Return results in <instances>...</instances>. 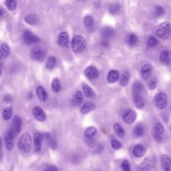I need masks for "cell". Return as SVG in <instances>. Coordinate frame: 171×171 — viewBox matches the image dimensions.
Segmentation results:
<instances>
[{
	"label": "cell",
	"instance_id": "74e56055",
	"mask_svg": "<svg viewBox=\"0 0 171 171\" xmlns=\"http://www.w3.org/2000/svg\"><path fill=\"white\" fill-rule=\"evenodd\" d=\"M0 50H1L2 53H3V59H5V58H7L9 55L10 49H9V46L7 44H2L1 46H0Z\"/></svg>",
	"mask_w": 171,
	"mask_h": 171
},
{
	"label": "cell",
	"instance_id": "ab89813d",
	"mask_svg": "<svg viewBox=\"0 0 171 171\" xmlns=\"http://www.w3.org/2000/svg\"><path fill=\"white\" fill-rule=\"evenodd\" d=\"M158 44H159L158 39L154 36H150L147 41V46L149 48H154L158 45Z\"/></svg>",
	"mask_w": 171,
	"mask_h": 171
},
{
	"label": "cell",
	"instance_id": "f5cc1de1",
	"mask_svg": "<svg viewBox=\"0 0 171 171\" xmlns=\"http://www.w3.org/2000/svg\"><path fill=\"white\" fill-rule=\"evenodd\" d=\"M3 59V53H2V52H1V50H0V59Z\"/></svg>",
	"mask_w": 171,
	"mask_h": 171
},
{
	"label": "cell",
	"instance_id": "7c38bea8",
	"mask_svg": "<svg viewBox=\"0 0 171 171\" xmlns=\"http://www.w3.org/2000/svg\"><path fill=\"white\" fill-rule=\"evenodd\" d=\"M14 135L9 130L4 136V142H5L6 149L9 151L12 150L13 148H14Z\"/></svg>",
	"mask_w": 171,
	"mask_h": 171
},
{
	"label": "cell",
	"instance_id": "3957f363",
	"mask_svg": "<svg viewBox=\"0 0 171 171\" xmlns=\"http://www.w3.org/2000/svg\"><path fill=\"white\" fill-rule=\"evenodd\" d=\"M156 34L158 37L163 39L168 38L171 34V24L169 22L162 23L157 29Z\"/></svg>",
	"mask_w": 171,
	"mask_h": 171
},
{
	"label": "cell",
	"instance_id": "f546056e",
	"mask_svg": "<svg viewBox=\"0 0 171 171\" xmlns=\"http://www.w3.org/2000/svg\"><path fill=\"white\" fill-rule=\"evenodd\" d=\"M134 133L135 134V136L137 137H141V136L144 135L145 134V128H144V125L142 124H138L134 128Z\"/></svg>",
	"mask_w": 171,
	"mask_h": 171
},
{
	"label": "cell",
	"instance_id": "d6986e66",
	"mask_svg": "<svg viewBox=\"0 0 171 171\" xmlns=\"http://www.w3.org/2000/svg\"><path fill=\"white\" fill-rule=\"evenodd\" d=\"M33 142H34V148L36 152H39L41 150L42 142H43V135L40 133H35L33 135Z\"/></svg>",
	"mask_w": 171,
	"mask_h": 171
},
{
	"label": "cell",
	"instance_id": "603a6c76",
	"mask_svg": "<svg viewBox=\"0 0 171 171\" xmlns=\"http://www.w3.org/2000/svg\"><path fill=\"white\" fill-rule=\"evenodd\" d=\"M134 101L138 109H143L145 107V99L142 95H134Z\"/></svg>",
	"mask_w": 171,
	"mask_h": 171
},
{
	"label": "cell",
	"instance_id": "db71d44e",
	"mask_svg": "<svg viewBox=\"0 0 171 171\" xmlns=\"http://www.w3.org/2000/svg\"><path fill=\"white\" fill-rule=\"evenodd\" d=\"M1 74H2V71H1V69H0V75H1Z\"/></svg>",
	"mask_w": 171,
	"mask_h": 171
},
{
	"label": "cell",
	"instance_id": "bcb514c9",
	"mask_svg": "<svg viewBox=\"0 0 171 171\" xmlns=\"http://www.w3.org/2000/svg\"><path fill=\"white\" fill-rule=\"evenodd\" d=\"M121 168L123 169V171H131L130 170V163L128 160H124L122 162V165H121Z\"/></svg>",
	"mask_w": 171,
	"mask_h": 171
},
{
	"label": "cell",
	"instance_id": "ffe728a7",
	"mask_svg": "<svg viewBox=\"0 0 171 171\" xmlns=\"http://www.w3.org/2000/svg\"><path fill=\"white\" fill-rule=\"evenodd\" d=\"M36 93H37V96H38V99L42 102H45L48 99V93L46 92L43 86H38L37 89H36Z\"/></svg>",
	"mask_w": 171,
	"mask_h": 171
},
{
	"label": "cell",
	"instance_id": "f907efd6",
	"mask_svg": "<svg viewBox=\"0 0 171 171\" xmlns=\"http://www.w3.org/2000/svg\"><path fill=\"white\" fill-rule=\"evenodd\" d=\"M4 100L6 101V102H11V101H12V98L10 97L9 95H6V96L4 97Z\"/></svg>",
	"mask_w": 171,
	"mask_h": 171
},
{
	"label": "cell",
	"instance_id": "5b68a950",
	"mask_svg": "<svg viewBox=\"0 0 171 171\" xmlns=\"http://www.w3.org/2000/svg\"><path fill=\"white\" fill-rule=\"evenodd\" d=\"M97 134V130L95 127H89L84 132V137L87 145L89 146H94L95 145V137Z\"/></svg>",
	"mask_w": 171,
	"mask_h": 171
},
{
	"label": "cell",
	"instance_id": "d6a6232c",
	"mask_svg": "<svg viewBox=\"0 0 171 171\" xmlns=\"http://www.w3.org/2000/svg\"><path fill=\"white\" fill-rule=\"evenodd\" d=\"M56 65V59L55 57L50 56L49 57V59H47V62H46V68L48 69H53Z\"/></svg>",
	"mask_w": 171,
	"mask_h": 171
},
{
	"label": "cell",
	"instance_id": "9c48e42d",
	"mask_svg": "<svg viewBox=\"0 0 171 171\" xmlns=\"http://www.w3.org/2000/svg\"><path fill=\"white\" fill-rule=\"evenodd\" d=\"M21 129H22V119H21L20 117H18V115H16L14 117V119H13L12 127L10 129V131L12 132V134L15 137L20 132Z\"/></svg>",
	"mask_w": 171,
	"mask_h": 171
},
{
	"label": "cell",
	"instance_id": "9a60e30c",
	"mask_svg": "<svg viewBox=\"0 0 171 171\" xmlns=\"http://www.w3.org/2000/svg\"><path fill=\"white\" fill-rule=\"evenodd\" d=\"M69 42V36L66 32H62L59 33L58 37V44L61 47H66Z\"/></svg>",
	"mask_w": 171,
	"mask_h": 171
},
{
	"label": "cell",
	"instance_id": "f1b7e54d",
	"mask_svg": "<svg viewBox=\"0 0 171 171\" xmlns=\"http://www.w3.org/2000/svg\"><path fill=\"white\" fill-rule=\"evenodd\" d=\"M84 24L85 25V27L88 29H92L93 27H94V24H95V21H94V18L91 16H85L84 18Z\"/></svg>",
	"mask_w": 171,
	"mask_h": 171
},
{
	"label": "cell",
	"instance_id": "7dc6e473",
	"mask_svg": "<svg viewBox=\"0 0 171 171\" xmlns=\"http://www.w3.org/2000/svg\"><path fill=\"white\" fill-rule=\"evenodd\" d=\"M58 168H57L55 165H47L45 168V169L43 171H58Z\"/></svg>",
	"mask_w": 171,
	"mask_h": 171
},
{
	"label": "cell",
	"instance_id": "6da1fadb",
	"mask_svg": "<svg viewBox=\"0 0 171 171\" xmlns=\"http://www.w3.org/2000/svg\"><path fill=\"white\" fill-rule=\"evenodd\" d=\"M18 148L19 150L24 153L30 152L31 148H32V139H31L29 133L25 132V133L22 134V135L18 139Z\"/></svg>",
	"mask_w": 171,
	"mask_h": 171
},
{
	"label": "cell",
	"instance_id": "836d02e7",
	"mask_svg": "<svg viewBox=\"0 0 171 171\" xmlns=\"http://www.w3.org/2000/svg\"><path fill=\"white\" fill-rule=\"evenodd\" d=\"M114 130H115V134H116L119 137H123V136L124 135V134H125L124 129H123V127L121 126L119 124H118V123L115 124V125H114Z\"/></svg>",
	"mask_w": 171,
	"mask_h": 171
},
{
	"label": "cell",
	"instance_id": "8d00e7d4",
	"mask_svg": "<svg viewBox=\"0 0 171 171\" xmlns=\"http://www.w3.org/2000/svg\"><path fill=\"white\" fill-rule=\"evenodd\" d=\"M13 115V108L12 107H8L3 111V117L5 120H9L12 118Z\"/></svg>",
	"mask_w": 171,
	"mask_h": 171
},
{
	"label": "cell",
	"instance_id": "484cf974",
	"mask_svg": "<svg viewBox=\"0 0 171 171\" xmlns=\"http://www.w3.org/2000/svg\"><path fill=\"white\" fill-rule=\"evenodd\" d=\"M144 89V86L140 82H135L133 85V94L134 95H141V93Z\"/></svg>",
	"mask_w": 171,
	"mask_h": 171
},
{
	"label": "cell",
	"instance_id": "11a10c76",
	"mask_svg": "<svg viewBox=\"0 0 171 171\" xmlns=\"http://www.w3.org/2000/svg\"><path fill=\"white\" fill-rule=\"evenodd\" d=\"M170 130H171V127H170Z\"/></svg>",
	"mask_w": 171,
	"mask_h": 171
},
{
	"label": "cell",
	"instance_id": "816d5d0a",
	"mask_svg": "<svg viewBox=\"0 0 171 171\" xmlns=\"http://www.w3.org/2000/svg\"><path fill=\"white\" fill-rule=\"evenodd\" d=\"M3 14V10L0 8V17H2Z\"/></svg>",
	"mask_w": 171,
	"mask_h": 171
},
{
	"label": "cell",
	"instance_id": "8fae6325",
	"mask_svg": "<svg viewBox=\"0 0 171 171\" xmlns=\"http://www.w3.org/2000/svg\"><path fill=\"white\" fill-rule=\"evenodd\" d=\"M84 74H85L88 79L91 80H96L99 78V70L95 68V66H89L84 71Z\"/></svg>",
	"mask_w": 171,
	"mask_h": 171
},
{
	"label": "cell",
	"instance_id": "44dd1931",
	"mask_svg": "<svg viewBox=\"0 0 171 171\" xmlns=\"http://www.w3.org/2000/svg\"><path fill=\"white\" fill-rule=\"evenodd\" d=\"M146 150L144 145H135L133 149V154L137 158H140L143 157L145 154Z\"/></svg>",
	"mask_w": 171,
	"mask_h": 171
},
{
	"label": "cell",
	"instance_id": "f6af8a7d",
	"mask_svg": "<svg viewBox=\"0 0 171 171\" xmlns=\"http://www.w3.org/2000/svg\"><path fill=\"white\" fill-rule=\"evenodd\" d=\"M165 14V9L161 6H156L155 8V15L156 17H161Z\"/></svg>",
	"mask_w": 171,
	"mask_h": 171
},
{
	"label": "cell",
	"instance_id": "4316f807",
	"mask_svg": "<svg viewBox=\"0 0 171 171\" xmlns=\"http://www.w3.org/2000/svg\"><path fill=\"white\" fill-rule=\"evenodd\" d=\"M24 20L30 25H34L38 22V18L35 14H29L24 18Z\"/></svg>",
	"mask_w": 171,
	"mask_h": 171
},
{
	"label": "cell",
	"instance_id": "4fadbf2b",
	"mask_svg": "<svg viewBox=\"0 0 171 171\" xmlns=\"http://www.w3.org/2000/svg\"><path fill=\"white\" fill-rule=\"evenodd\" d=\"M33 114L34 118L38 121L43 122V121H45L46 119V115H45V111L40 107H34L33 109Z\"/></svg>",
	"mask_w": 171,
	"mask_h": 171
},
{
	"label": "cell",
	"instance_id": "4dcf8cb0",
	"mask_svg": "<svg viewBox=\"0 0 171 171\" xmlns=\"http://www.w3.org/2000/svg\"><path fill=\"white\" fill-rule=\"evenodd\" d=\"M83 90H84V95H85L86 97L88 98H95V94L94 90L89 87V86L84 85L83 86Z\"/></svg>",
	"mask_w": 171,
	"mask_h": 171
},
{
	"label": "cell",
	"instance_id": "e0dca14e",
	"mask_svg": "<svg viewBox=\"0 0 171 171\" xmlns=\"http://www.w3.org/2000/svg\"><path fill=\"white\" fill-rule=\"evenodd\" d=\"M161 164L164 171H171V158L169 155L163 154L161 156Z\"/></svg>",
	"mask_w": 171,
	"mask_h": 171
},
{
	"label": "cell",
	"instance_id": "277c9868",
	"mask_svg": "<svg viewBox=\"0 0 171 171\" xmlns=\"http://www.w3.org/2000/svg\"><path fill=\"white\" fill-rule=\"evenodd\" d=\"M46 51L42 47H34L31 50V58L35 61L42 62L46 57Z\"/></svg>",
	"mask_w": 171,
	"mask_h": 171
},
{
	"label": "cell",
	"instance_id": "e575fe53",
	"mask_svg": "<svg viewBox=\"0 0 171 171\" xmlns=\"http://www.w3.org/2000/svg\"><path fill=\"white\" fill-rule=\"evenodd\" d=\"M130 80V74L129 72H124L120 79V84L122 86H126Z\"/></svg>",
	"mask_w": 171,
	"mask_h": 171
},
{
	"label": "cell",
	"instance_id": "7402d4cb",
	"mask_svg": "<svg viewBox=\"0 0 171 171\" xmlns=\"http://www.w3.org/2000/svg\"><path fill=\"white\" fill-rule=\"evenodd\" d=\"M119 71L113 69V70L109 71L108 77H107V80H108V82L110 83V84H113V83L117 82L119 80Z\"/></svg>",
	"mask_w": 171,
	"mask_h": 171
},
{
	"label": "cell",
	"instance_id": "c3c4849f",
	"mask_svg": "<svg viewBox=\"0 0 171 171\" xmlns=\"http://www.w3.org/2000/svg\"><path fill=\"white\" fill-rule=\"evenodd\" d=\"M102 45H103V47L104 48H107L109 46V40H107L106 38H103V41H102Z\"/></svg>",
	"mask_w": 171,
	"mask_h": 171
},
{
	"label": "cell",
	"instance_id": "60d3db41",
	"mask_svg": "<svg viewBox=\"0 0 171 171\" xmlns=\"http://www.w3.org/2000/svg\"><path fill=\"white\" fill-rule=\"evenodd\" d=\"M5 5H6L7 9L10 11H14L17 8V3L14 0H8L5 2Z\"/></svg>",
	"mask_w": 171,
	"mask_h": 171
},
{
	"label": "cell",
	"instance_id": "52a82bcc",
	"mask_svg": "<svg viewBox=\"0 0 171 171\" xmlns=\"http://www.w3.org/2000/svg\"><path fill=\"white\" fill-rule=\"evenodd\" d=\"M23 40H24V44L28 45H32L37 44L39 41V38L38 36L34 35L29 30H26L23 34Z\"/></svg>",
	"mask_w": 171,
	"mask_h": 171
},
{
	"label": "cell",
	"instance_id": "7bdbcfd3",
	"mask_svg": "<svg viewBox=\"0 0 171 171\" xmlns=\"http://www.w3.org/2000/svg\"><path fill=\"white\" fill-rule=\"evenodd\" d=\"M111 146L114 150H119L122 148V144L116 139H113V140H111Z\"/></svg>",
	"mask_w": 171,
	"mask_h": 171
},
{
	"label": "cell",
	"instance_id": "5bb4252c",
	"mask_svg": "<svg viewBox=\"0 0 171 171\" xmlns=\"http://www.w3.org/2000/svg\"><path fill=\"white\" fill-rule=\"evenodd\" d=\"M136 119V113L132 110V109H129L126 112L124 113V120L126 122L127 124H133L134 122Z\"/></svg>",
	"mask_w": 171,
	"mask_h": 171
},
{
	"label": "cell",
	"instance_id": "2e32d148",
	"mask_svg": "<svg viewBox=\"0 0 171 171\" xmlns=\"http://www.w3.org/2000/svg\"><path fill=\"white\" fill-rule=\"evenodd\" d=\"M152 66L150 64H145L141 68V76L145 80H148L151 77L152 74Z\"/></svg>",
	"mask_w": 171,
	"mask_h": 171
},
{
	"label": "cell",
	"instance_id": "d4e9b609",
	"mask_svg": "<svg viewBox=\"0 0 171 171\" xmlns=\"http://www.w3.org/2000/svg\"><path fill=\"white\" fill-rule=\"evenodd\" d=\"M45 139H47L48 141V144H49V145L50 146L51 149H53V150H55V149H57V147H58V145H57V141L55 140V139H53V136L50 135L49 133H46L45 134Z\"/></svg>",
	"mask_w": 171,
	"mask_h": 171
},
{
	"label": "cell",
	"instance_id": "1f68e13d",
	"mask_svg": "<svg viewBox=\"0 0 171 171\" xmlns=\"http://www.w3.org/2000/svg\"><path fill=\"white\" fill-rule=\"evenodd\" d=\"M51 86H52V90L54 93H59L61 90V84H60L59 79H54L52 82Z\"/></svg>",
	"mask_w": 171,
	"mask_h": 171
},
{
	"label": "cell",
	"instance_id": "681fc988",
	"mask_svg": "<svg viewBox=\"0 0 171 171\" xmlns=\"http://www.w3.org/2000/svg\"><path fill=\"white\" fill-rule=\"evenodd\" d=\"M3 159V151H2V139L0 138V161Z\"/></svg>",
	"mask_w": 171,
	"mask_h": 171
},
{
	"label": "cell",
	"instance_id": "8992f818",
	"mask_svg": "<svg viewBox=\"0 0 171 171\" xmlns=\"http://www.w3.org/2000/svg\"><path fill=\"white\" fill-rule=\"evenodd\" d=\"M165 133L164 126L161 123L157 122L154 124L153 128V137L157 142H160L163 139V135Z\"/></svg>",
	"mask_w": 171,
	"mask_h": 171
},
{
	"label": "cell",
	"instance_id": "cb8c5ba5",
	"mask_svg": "<svg viewBox=\"0 0 171 171\" xmlns=\"http://www.w3.org/2000/svg\"><path fill=\"white\" fill-rule=\"evenodd\" d=\"M95 108V106L94 103H85L83 105L81 109H80V112H81V114H83V115H86V114H88V113H89L90 111H92V110H94Z\"/></svg>",
	"mask_w": 171,
	"mask_h": 171
},
{
	"label": "cell",
	"instance_id": "ba28073f",
	"mask_svg": "<svg viewBox=\"0 0 171 171\" xmlns=\"http://www.w3.org/2000/svg\"><path fill=\"white\" fill-rule=\"evenodd\" d=\"M155 105L159 109H165L167 107V103H168V100H167V96L165 93H159L155 97Z\"/></svg>",
	"mask_w": 171,
	"mask_h": 171
},
{
	"label": "cell",
	"instance_id": "d590c367",
	"mask_svg": "<svg viewBox=\"0 0 171 171\" xmlns=\"http://www.w3.org/2000/svg\"><path fill=\"white\" fill-rule=\"evenodd\" d=\"M83 102V94L80 91L76 92V94L74 95V99H73V103L75 105H80Z\"/></svg>",
	"mask_w": 171,
	"mask_h": 171
},
{
	"label": "cell",
	"instance_id": "f35d334b",
	"mask_svg": "<svg viewBox=\"0 0 171 171\" xmlns=\"http://www.w3.org/2000/svg\"><path fill=\"white\" fill-rule=\"evenodd\" d=\"M127 41H128V44L130 46H134L137 44V42H138V37L135 34H134V33H130V35L128 36Z\"/></svg>",
	"mask_w": 171,
	"mask_h": 171
},
{
	"label": "cell",
	"instance_id": "83f0119b",
	"mask_svg": "<svg viewBox=\"0 0 171 171\" xmlns=\"http://www.w3.org/2000/svg\"><path fill=\"white\" fill-rule=\"evenodd\" d=\"M101 33H102V35L103 36V38L107 39V38H111V37L114 36L115 31H114L111 28H109V27H105V28H103V29H102Z\"/></svg>",
	"mask_w": 171,
	"mask_h": 171
},
{
	"label": "cell",
	"instance_id": "ee69618b",
	"mask_svg": "<svg viewBox=\"0 0 171 171\" xmlns=\"http://www.w3.org/2000/svg\"><path fill=\"white\" fill-rule=\"evenodd\" d=\"M156 86H157V80L156 79H154V78L151 79V80L149 81V83H148V87H149V89H151V90H153V89H155Z\"/></svg>",
	"mask_w": 171,
	"mask_h": 171
},
{
	"label": "cell",
	"instance_id": "ac0fdd59",
	"mask_svg": "<svg viewBox=\"0 0 171 171\" xmlns=\"http://www.w3.org/2000/svg\"><path fill=\"white\" fill-rule=\"evenodd\" d=\"M159 60L161 64L164 65H168L170 64L171 58L170 53L168 50H163L159 55Z\"/></svg>",
	"mask_w": 171,
	"mask_h": 171
},
{
	"label": "cell",
	"instance_id": "b9f144b4",
	"mask_svg": "<svg viewBox=\"0 0 171 171\" xmlns=\"http://www.w3.org/2000/svg\"><path fill=\"white\" fill-rule=\"evenodd\" d=\"M119 9H120L119 4L117 3H114L109 6V10L110 14H116L119 11Z\"/></svg>",
	"mask_w": 171,
	"mask_h": 171
},
{
	"label": "cell",
	"instance_id": "30bf717a",
	"mask_svg": "<svg viewBox=\"0 0 171 171\" xmlns=\"http://www.w3.org/2000/svg\"><path fill=\"white\" fill-rule=\"evenodd\" d=\"M154 165V160L152 157H148L145 159V161L139 165L137 171H150Z\"/></svg>",
	"mask_w": 171,
	"mask_h": 171
},
{
	"label": "cell",
	"instance_id": "7a4b0ae2",
	"mask_svg": "<svg viewBox=\"0 0 171 171\" xmlns=\"http://www.w3.org/2000/svg\"><path fill=\"white\" fill-rule=\"evenodd\" d=\"M71 47L75 53H81L85 49L86 41L84 37L80 35H75L72 38Z\"/></svg>",
	"mask_w": 171,
	"mask_h": 171
}]
</instances>
